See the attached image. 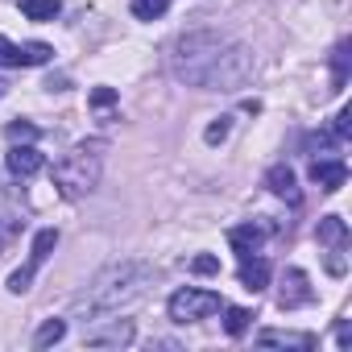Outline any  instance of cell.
Wrapping results in <instances>:
<instances>
[{
    "instance_id": "484cf974",
    "label": "cell",
    "mask_w": 352,
    "mask_h": 352,
    "mask_svg": "<svg viewBox=\"0 0 352 352\" xmlns=\"http://www.w3.org/2000/svg\"><path fill=\"white\" fill-rule=\"evenodd\" d=\"M344 270H348V261L340 257V249H331V253H327V274H336V278H344Z\"/></svg>"
},
{
    "instance_id": "30bf717a",
    "label": "cell",
    "mask_w": 352,
    "mask_h": 352,
    "mask_svg": "<svg viewBox=\"0 0 352 352\" xmlns=\"http://www.w3.org/2000/svg\"><path fill=\"white\" fill-rule=\"evenodd\" d=\"M311 183H319L323 191H340L348 183V166L340 157H315L311 162Z\"/></svg>"
},
{
    "instance_id": "44dd1931",
    "label": "cell",
    "mask_w": 352,
    "mask_h": 352,
    "mask_svg": "<svg viewBox=\"0 0 352 352\" xmlns=\"http://www.w3.org/2000/svg\"><path fill=\"white\" fill-rule=\"evenodd\" d=\"M9 141H13V145H17V141H38V124L13 120V124H9Z\"/></svg>"
},
{
    "instance_id": "ffe728a7",
    "label": "cell",
    "mask_w": 352,
    "mask_h": 352,
    "mask_svg": "<svg viewBox=\"0 0 352 352\" xmlns=\"http://www.w3.org/2000/svg\"><path fill=\"white\" fill-rule=\"evenodd\" d=\"M331 63H336V91H340V87H344V79H348V42H340V46H336Z\"/></svg>"
},
{
    "instance_id": "4316f807",
    "label": "cell",
    "mask_w": 352,
    "mask_h": 352,
    "mask_svg": "<svg viewBox=\"0 0 352 352\" xmlns=\"http://www.w3.org/2000/svg\"><path fill=\"white\" fill-rule=\"evenodd\" d=\"M336 344H340V348H348V344H352V331H348V319H340V323H336Z\"/></svg>"
},
{
    "instance_id": "e0dca14e",
    "label": "cell",
    "mask_w": 352,
    "mask_h": 352,
    "mask_svg": "<svg viewBox=\"0 0 352 352\" xmlns=\"http://www.w3.org/2000/svg\"><path fill=\"white\" fill-rule=\"evenodd\" d=\"M249 323H253V311H245V307H224V331H228V336H245Z\"/></svg>"
},
{
    "instance_id": "52a82bcc",
    "label": "cell",
    "mask_w": 352,
    "mask_h": 352,
    "mask_svg": "<svg viewBox=\"0 0 352 352\" xmlns=\"http://www.w3.org/2000/svg\"><path fill=\"white\" fill-rule=\"evenodd\" d=\"M315 298V290H311V282H307V274L298 270V265H290L286 274H282V290H278V307L282 311H294V307H307Z\"/></svg>"
},
{
    "instance_id": "ac0fdd59",
    "label": "cell",
    "mask_w": 352,
    "mask_h": 352,
    "mask_svg": "<svg viewBox=\"0 0 352 352\" xmlns=\"http://www.w3.org/2000/svg\"><path fill=\"white\" fill-rule=\"evenodd\" d=\"M67 336V319H46L42 327H38V336H34V348H50V344H58Z\"/></svg>"
},
{
    "instance_id": "5b68a950",
    "label": "cell",
    "mask_w": 352,
    "mask_h": 352,
    "mask_svg": "<svg viewBox=\"0 0 352 352\" xmlns=\"http://www.w3.org/2000/svg\"><path fill=\"white\" fill-rule=\"evenodd\" d=\"M54 245H58V228H42L38 236H34V245H30V261L21 265V270H13L9 274V290L13 294H21V290H30V282H34V274L50 261V253H54Z\"/></svg>"
},
{
    "instance_id": "3957f363",
    "label": "cell",
    "mask_w": 352,
    "mask_h": 352,
    "mask_svg": "<svg viewBox=\"0 0 352 352\" xmlns=\"http://www.w3.org/2000/svg\"><path fill=\"white\" fill-rule=\"evenodd\" d=\"M100 166H104V141H79L58 166H54V187L63 199H79L100 183Z\"/></svg>"
},
{
    "instance_id": "9c48e42d",
    "label": "cell",
    "mask_w": 352,
    "mask_h": 352,
    "mask_svg": "<svg viewBox=\"0 0 352 352\" xmlns=\"http://www.w3.org/2000/svg\"><path fill=\"white\" fill-rule=\"evenodd\" d=\"M5 166H9V174H13V179H34V174L46 166V157H42V153H38L30 141H25V145L17 141V145L5 153Z\"/></svg>"
},
{
    "instance_id": "5bb4252c",
    "label": "cell",
    "mask_w": 352,
    "mask_h": 352,
    "mask_svg": "<svg viewBox=\"0 0 352 352\" xmlns=\"http://www.w3.org/2000/svg\"><path fill=\"white\" fill-rule=\"evenodd\" d=\"M241 286H245V290H253V294H257V290H265V286H270V261H265V257L245 253V257H241Z\"/></svg>"
},
{
    "instance_id": "6da1fadb",
    "label": "cell",
    "mask_w": 352,
    "mask_h": 352,
    "mask_svg": "<svg viewBox=\"0 0 352 352\" xmlns=\"http://www.w3.org/2000/svg\"><path fill=\"white\" fill-rule=\"evenodd\" d=\"M174 75L204 91H236L253 75V54L216 30L187 34L174 46Z\"/></svg>"
},
{
    "instance_id": "83f0119b",
    "label": "cell",
    "mask_w": 352,
    "mask_h": 352,
    "mask_svg": "<svg viewBox=\"0 0 352 352\" xmlns=\"http://www.w3.org/2000/svg\"><path fill=\"white\" fill-rule=\"evenodd\" d=\"M5 87H9V83H5V79H0V96H5Z\"/></svg>"
},
{
    "instance_id": "cb8c5ba5",
    "label": "cell",
    "mask_w": 352,
    "mask_h": 352,
    "mask_svg": "<svg viewBox=\"0 0 352 352\" xmlns=\"http://www.w3.org/2000/svg\"><path fill=\"white\" fill-rule=\"evenodd\" d=\"M191 270H195V274H220V257H212V253H199V257L191 261Z\"/></svg>"
},
{
    "instance_id": "2e32d148",
    "label": "cell",
    "mask_w": 352,
    "mask_h": 352,
    "mask_svg": "<svg viewBox=\"0 0 352 352\" xmlns=\"http://www.w3.org/2000/svg\"><path fill=\"white\" fill-rule=\"evenodd\" d=\"M21 13L30 21H54L63 13V5H58V0H21Z\"/></svg>"
},
{
    "instance_id": "9a60e30c",
    "label": "cell",
    "mask_w": 352,
    "mask_h": 352,
    "mask_svg": "<svg viewBox=\"0 0 352 352\" xmlns=\"http://www.w3.org/2000/svg\"><path fill=\"white\" fill-rule=\"evenodd\" d=\"M315 236H319V245H327V249H344V245H348V224H344L340 216H323L319 228H315Z\"/></svg>"
},
{
    "instance_id": "277c9868",
    "label": "cell",
    "mask_w": 352,
    "mask_h": 352,
    "mask_svg": "<svg viewBox=\"0 0 352 352\" xmlns=\"http://www.w3.org/2000/svg\"><path fill=\"white\" fill-rule=\"evenodd\" d=\"M220 307H224L220 294L195 290V286H187V290H179V294H170V319H174V323H199V319L216 315Z\"/></svg>"
},
{
    "instance_id": "7c38bea8",
    "label": "cell",
    "mask_w": 352,
    "mask_h": 352,
    "mask_svg": "<svg viewBox=\"0 0 352 352\" xmlns=\"http://www.w3.org/2000/svg\"><path fill=\"white\" fill-rule=\"evenodd\" d=\"M129 340H133V323H129V319H116V323H108V327L83 336L87 348H124Z\"/></svg>"
},
{
    "instance_id": "603a6c76",
    "label": "cell",
    "mask_w": 352,
    "mask_h": 352,
    "mask_svg": "<svg viewBox=\"0 0 352 352\" xmlns=\"http://www.w3.org/2000/svg\"><path fill=\"white\" fill-rule=\"evenodd\" d=\"M228 129H232V120H228V116H216V124H208L204 141H208V145H220V141L228 137Z\"/></svg>"
},
{
    "instance_id": "ba28073f",
    "label": "cell",
    "mask_w": 352,
    "mask_h": 352,
    "mask_svg": "<svg viewBox=\"0 0 352 352\" xmlns=\"http://www.w3.org/2000/svg\"><path fill=\"white\" fill-rule=\"evenodd\" d=\"M274 232V224L270 220H253V224H236L232 232H228V245L245 257V253H257L261 245H265V236Z\"/></svg>"
},
{
    "instance_id": "4fadbf2b",
    "label": "cell",
    "mask_w": 352,
    "mask_h": 352,
    "mask_svg": "<svg viewBox=\"0 0 352 352\" xmlns=\"http://www.w3.org/2000/svg\"><path fill=\"white\" fill-rule=\"evenodd\" d=\"M257 344L261 348H298V352H311L315 348V336L311 331H274V327H265L257 336Z\"/></svg>"
},
{
    "instance_id": "8fae6325",
    "label": "cell",
    "mask_w": 352,
    "mask_h": 352,
    "mask_svg": "<svg viewBox=\"0 0 352 352\" xmlns=\"http://www.w3.org/2000/svg\"><path fill=\"white\" fill-rule=\"evenodd\" d=\"M265 187H270L278 199H286V204H298V199H302L298 179H294V170H290L286 162H278V166H270V170H265Z\"/></svg>"
},
{
    "instance_id": "7402d4cb",
    "label": "cell",
    "mask_w": 352,
    "mask_h": 352,
    "mask_svg": "<svg viewBox=\"0 0 352 352\" xmlns=\"http://www.w3.org/2000/svg\"><path fill=\"white\" fill-rule=\"evenodd\" d=\"M331 137H336V141H348V137H352V112H348V108H340V112H336Z\"/></svg>"
},
{
    "instance_id": "7a4b0ae2",
    "label": "cell",
    "mask_w": 352,
    "mask_h": 352,
    "mask_svg": "<svg viewBox=\"0 0 352 352\" xmlns=\"http://www.w3.org/2000/svg\"><path fill=\"white\" fill-rule=\"evenodd\" d=\"M145 282H149V265L145 261H116L75 298V315H87V319L112 315V311L129 307L133 298H141Z\"/></svg>"
},
{
    "instance_id": "d6986e66",
    "label": "cell",
    "mask_w": 352,
    "mask_h": 352,
    "mask_svg": "<svg viewBox=\"0 0 352 352\" xmlns=\"http://www.w3.org/2000/svg\"><path fill=\"white\" fill-rule=\"evenodd\" d=\"M129 9H133V17H137V21H157V17L170 9V0H133Z\"/></svg>"
},
{
    "instance_id": "8992f818",
    "label": "cell",
    "mask_w": 352,
    "mask_h": 352,
    "mask_svg": "<svg viewBox=\"0 0 352 352\" xmlns=\"http://www.w3.org/2000/svg\"><path fill=\"white\" fill-rule=\"evenodd\" d=\"M50 46L46 42H30V46H17V42H9L5 34H0V67H42V63H50Z\"/></svg>"
},
{
    "instance_id": "d4e9b609",
    "label": "cell",
    "mask_w": 352,
    "mask_h": 352,
    "mask_svg": "<svg viewBox=\"0 0 352 352\" xmlns=\"http://www.w3.org/2000/svg\"><path fill=\"white\" fill-rule=\"evenodd\" d=\"M116 104V91L112 87H96L91 91V108H112Z\"/></svg>"
}]
</instances>
